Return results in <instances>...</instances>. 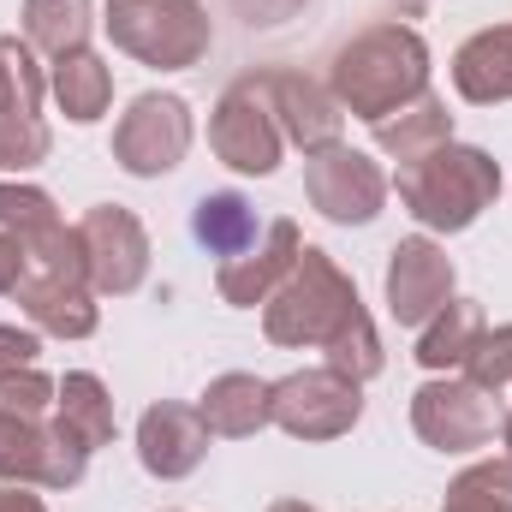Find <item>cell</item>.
I'll list each match as a JSON object with an SVG mask.
<instances>
[{
	"label": "cell",
	"instance_id": "7a4b0ae2",
	"mask_svg": "<svg viewBox=\"0 0 512 512\" xmlns=\"http://www.w3.org/2000/svg\"><path fill=\"white\" fill-rule=\"evenodd\" d=\"M429 72H435V66H429V42H423L411 24L382 18V24H364L352 42L334 48V60H328V90H334V102H340L352 120L382 126L399 108H411V102L429 96Z\"/></svg>",
	"mask_w": 512,
	"mask_h": 512
},
{
	"label": "cell",
	"instance_id": "83f0119b",
	"mask_svg": "<svg viewBox=\"0 0 512 512\" xmlns=\"http://www.w3.org/2000/svg\"><path fill=\"white\" fill-rule=\"evenodd\" d=\"M459 370H465V382H477L483 393H507V387H512V322L483 328Z\"/></svg>",
	"mask_w": 512,
	"mask_h": 512
},
{
	"label": "cell",
	"instance_id": "30bf717a",
	"mask_svg": "<svg viewBox=\"0 0 512 512\" xmlns=\"http://www.w3.org/2000/svg\"><path fill=\"white\" fill-rule=\"evenodd\" d=\"M78 245L90 262V286L96 298H131L149 280V233L126 203H96L78 221Z\"/></svg>",
	"mask_w": 512,
	"mask_h": 512
},
{
	"label": "cell",
	"instance_id": "f1b7e54d",
	"mask_svg": "<svg viewBox=\"0 0 512 512\" xmlns=\"http://www.w3.org/2000/svg\"><path fill=\"white\" fill-rule=\"evenodd\" d=\"M48 149H54V131L48 120H0V173H30V167H42L48 161Z\"/></svg>",
	"mask_w": 512,
	"mask_h": 512
},
{
	"label": "cell",
	"instance_id": "9a60e30c",
	"mask_svg": "<svg viewBox=\"0 0 512 512\" xmlns=\"http://www.w3.org/2000/svg\"><path fill=\"white\" fill-rule=\"evenodd\" d=\"M262 72H268V102H274V120L286 131V143H298L304 155L346 143V108L334 102L328 84H316L292 66H262Z\"/></svg>",
	"mask_w": 512,
	"mask_h": 512
},
{
	"label": "cell",
	"instance_id": "9c48e42d",
	"mask_svg": "<svg viewBox=\"0 0 512 512\" xmlns=\"http://www.w3.org/2000/svg\"><path fill=\"white\" fill-rule=\"evenodd\" d=\"M197 137V120H191V102L173 96V90H143L120 114L114 126V161L126 167L131 179H161L185 161Z\"/></svg>",
	"mask_w": 512,
	"mask_h": 512
},
{
	"label": "cell",
	"instance_id": "f546056e",
	"mask_svg": "<svg viewBox=\"0 0 512 512\" xmlns=\"http://www.w3.org/2000/svg\"><path fill=\"white\" fill-rule=\"evenodd\" d=\"M0 411L6 417H24V423H42L54 417V382L30 364V370H6L0 376Z\"/></svg>",
	"mask_w": 512,
	"mask_h": 512
},
{
	"label": "cell",
	"instance_id": "2e32d148",
	"mask_svg": "<svg viewBox=\"0 0 512 512\" xmlns=\"http://www.w3.org/2000/svg\"><path fill=\"white\" fill-rule=\"evenodd\" d=\"M197 411H203L209 435H221V441H251L262 429H274V382H262L251 370H227V376H215V382L203 387Z\"/></svg>",
	"mask_w": 512,
	"mask_h": 512
},
{
	"label": "cell",
	"instance_id": "603a6c76",
	"mask_svg": "<svg viewBox=\"0 0 512 512\" xmlns=\"http://www.w3.org/2000/svg\"><path fill=\"white\" fill-rule=\"evenodd\" d=\"M191 233H197V245L209 256H239L256 245V209L251 197H239V191H209V197H197V209H191Z\"/></svg>",
	"mask_w": 512,
	"mask_h": 512
},
{
	"label": "cell",
	"instance_id": "e575fe53",
	"mask_svg": "<svg viewBox=\"0 0 512 512\" xmlns=\"http://www.w3.org/2000/svg\"><path fill=\"white\" fill-rule=\"evenodd\" d=\"M501 447H507V459H512V411H501Z\"/></svg>",
	"mask_w": 512,
	"mask_h": 512
},
{
	"label": "cell",
	"instance_id": "4316f807",
	"mask_svg": "<svg viewBox=\"0 0 512 512\" xmlns=\"http://www.w3.org/2000/svg\"><path fill=\"white\" fill-rule=\"evenodd\" d=\"M60 209L42 185H24V179H0V233H12L18 245H36L48 233H60Z\"/></svg>",
	"mask_w": 512,
	"mask_h": 512
},
{
	"label": "cell",
	"instance_id": "5b68a950",
	"mask_svg": "<svg viewBox=\"0 0 512 512\" xmlns=\"http://www.w3.org/2000/svg\"><path fill=\"white\" fill-rule=\"evenodd\" d=\"M209 149L245 179H268L280 167L286 131H280L274 102H268V72H245L221 90V102L209 114Z\"/></svg>",
	"mask_w": 512,
	"mask_h": 512
},
{
	"label": "cell",
	"instance_id": "ba28073f",
	"mask_svg": "<svg viewBox=\"0 0 512 512\" xmlns=\"http://www.w3.org/2000/svg\"><path fill=\"white\" fill-rule=\"evenodd\" d=\"M411 429L435 453H477L495 441L501 405H495V393H483L465 376H429L411 393Z\"/></svg>",
	"mask_w": 512,
	"mask_h": 512
},
{
	"label": "cell",
	"instance_id": "5bb4252c",
	"mask_svg": "<svg viewBox=\"0 0 512 512\" xmlns=\"http://www.w3.org/2000/svg\"><path fill=\"white\" fill-rule=\"evenodd\" d=\"M298 251H304L298 221H286V215H280V221H268L251 251L221 256V268H215V292H221V304H233V310H256V304H268V298H274V286L292 274Z\"/></svg>",
	"mask_w": 512,
	"mask_h": 512
},
{
	"label": "cell",
	"instance_id": "836d02e7",
	"mask_svg": "<svg viewBox=\"0 0 512 512\" xmlns=\"http://www.w3.org/2000/svg\"><path fill=\"white\" fill-rule=\"evenodd\" d=\"M268 512H316L310 501H298V495H280V501H268Z\"/></svg>",
	"mask_w": 512,
	"mask_h": 512
},
{
	"label": "cell",
	"instance_id": "8992f818",
	"mask_svg": "<svg viewBox=\"0 0 512 512\" xmlns=\"http://www.w3.org/2000/svg\"><path fill=\"white\" fill-rule=\"evenodd\" d=\"M387 191H393V179L382 173V161L352 143L304 155V197L334 227H370L387 209Z\"/></svg>",
	"mask_w": 512,
	"mask_h": 512
},
{
	"label": "cell",
	"instance_id": "44dd1931",
	"mask_svg": "<svg viewBox=\"0 0 512 512\" xmlns=\"http://www.w3.org/2000/svg\"><path fill=\"white\" fill-rule=\"evenodd\" d=\"M489 322H483V304L477 298H447L423 328H417V364L429 370V376H453L459 364H465V352L477 346V334H483Z\"/></svg>",
	"mask_w": 512,
	"mask_h": 512
},
{
	"label": "cell",
	"instance_id": "277c9868",
	"mask_svg": "<svg viewBox=\"0 0 512 512\" xmlns=\"http://www.w3.org/2000/svg\"><path fill=\"white\" fill-rule=\"evenodd\" d=\"M102 30L126 60L149 72H191L215 48V24L203 0H108Z\"/></svg>",
	"mask_w": 512,
	"mask_h": 512
},
{
	"label": "cell",
	"instance_id": "ac0fdd59",
	"mask_svg": "<svg viewBox=\"0 0 512 512\" xmlns=\"http://www.w3.org/2000/svg\"><path fill=\"white\" fill-rule=\"evenodd\" d=\"M54 423H60V435H66V441H78L84 453L108 447V441L120 435L108 382H102L96 370H66V376L54 382Z\"/></svg>",
	"mask_w": 512,
	"mask_h": 512
},
{
	"label": "cell",
	"instance_id": "8fae6325",
	"mask_svg": "<svg viewBox=\"0 0 512 512\" xmlns=\"http://www.w3.org/2000/svg\"><path fill=\"white\" fill-rule=\"evenodd\" d=\"M90 471V453L60 435L54 417L24 423L0 411V483H30V489H78Z\"/></svg>",
	"mask_w": 512,
	"mask_h": 512
},
{
	"label": "cell",
	"instance_id": "3957f363",
	"mask_svg": "<svg viewBox=\"0 0 512 512\" xmlns=\"http://www.w3.org/2000/svg\"><path fill=\"white\" fill-rule=\"evenodd\" d=\"M393 191L423 233H465L483 221V209H495L501 161L477 143H441L417 161H399Z\"/></svg>",
	"mask_w": 512,
	"mask_h": 512
},
{
	"label": "cell",
	"instance_id": "e0dca14e",
	"mask_svg": "<svg viewBox=\"0 0 512 512\" xmlns=\"http://www.w3.org/2000/svg\"><path fill=\"white\" fill-rule=\"evenodd\" d=\"M453 90L471 108H501L512 102V24H489L459 42L453 54Z\"/></svg>",
	"mask_w": 512,
	"mask_h": 512
},
{
	"label": "cell",
	"instance_id": "1f68e13d",
	"mask_svg": "<svg viewBox=\"0 0 512 512\" xmlns=\"http://www.w3.org/2000/svg\"><path fill=\"white\" fill-rule=\"evenodd\" d=\"M18 280H24V245L12 233H0V298H12Z\"/></svg>",
	"mask_w": 512,
	"mask_h": 512
},
{
	"label": "cell",
	"instance_id": "7c38bea8",
	"mask_svg": "<svg viewBox=\"0 0 512 512\" xmlns=\"http://www.w3.org/2000/svg\"><path fill=\"white\" fill-rule=\"evenodd\" d=\"M382 292H387V316L399 328H423L447 298H453V256L447 245H435V233H411L387 251V274H382Z\"/></svg>",
	"mask_w": 512,
	"mask_h": 512
},
{
	"label": "cell",
	"instance_id": "ffe728a7",
	"mask_svg": "<svg viewBox=\"0 0 512 512\" xmlns=\"http://www.w3.org/2000/svg\"><path fill=\"white\" fill-rule=\"evenodd\" d=\"M18 310L30 316L36 334H54V340H90L102 328V304L90 286H42V280H18Z\"/></svg>",
	"mask_w": 512,
	"mask_h": 512
},
{
	"label": "cell",
	"instance_id": "d6a6232c",
	"mask_svg": "<svg viewBox=\"0 0 512 512\" xmlns=\"http://www.w3.org/2000/svg\"><path fill=\"white\" fill-rule=\"evenodd\" d=\"M0 512H48V501L30 483H0Z\"/></svg>",
	"mask_w": 512,
	"mask_h": 512
},
{
	"label": "cell",
	"instance_id": "d4e9b609",
	"mask_svg": "<svg viewBox=\"0 0 512 512\" xmlns=\"http://www.w3.org/2000/svg\"><path fill=\"white\" fill-rule=\"evenodd\" d=\"M376 143H382V155H393V161H417V155L453 143V114H447L441 96H423V102L399 108L393 120H382L376 126Z\"/></svg>",
	"mask_w": 512,
	"mask_h": 512
},
{
	"label": "cell",
	"instance_id": "4dcf8cb0",
	"mask_svg": "<svg viewBox=\"0 0 512 512\" xmlns=\"http://www.w3.org/2000/svg\"><path fill=\"white\" fill-rule=\"evenodd\" d=\"M36 352H42V334H36V328L0 322V376H6V370H30Z\"/></svg>",
	"mask_w": 512,
	"mask_h": 512
},
{
	"label": "cell",
	"instance_id": "4fadbf2b",
	"mask_svg": "<svg viewBox=\"0 0 512 512\" xmlns=\"http://www.w3.org/2000/svg\"><path fill=\"white\" fill-rule=\"evenodd\" d=\"M209 423L197 405H179V399H155L143 417H137V465L155 477V483H179L191 477L203 459H209Z\"/></svg>",
	"mask_w": 512,
	"mask_h": 512
},
{
	"label": "cell",
	"instance_id": "7402d4cb",
	"mask_svg": "<svg viewBox=\"0 0 512 512\" xmlns=\"http://www.w3.org/2000/svg\"><path fill=\"white\" fill-rule=\"evenodd\" d=\"M24 42L48 60L72 54V48H90V24H96V6L90 0H24Z\"/></svg>",
	"mask_w": 512,
	"mask_h": 512
},
{
	"label": "cell",
	"instance_id": "484cf974",
	"mask_svg": "<svg viewBox=\"0 0 512 512\" xmlns=\"http://www.w3.org/2000/svg\"><path fill=\"white\" fill-rule=\"evenodd\" d=\"M441 512H512V459H477L447 483Z\"/></svg>",
	"mask_w": 512,
	"mask_h": 512
},
{
	"label": "cell",
	"instance_id": "6da1fadb",
	"mask_svg": "<svg viewBox=\"0 0 512 512\" xmlns=\"http://www.w3.org/2000/svg\"><path fill=\"white\" fill-rule=\"evenodd\" d=\"M262 334L280 352H322L328 370L352 382H376L387 370L382 334L358 298V280L322 245H304L292 274L274 286V298L262 304Z\"/></svg>",
	"mask_w": 512,
	"mask_h": 512
},
{
	"label": "cell",
	"instance_id": "cb8c5ba5",
	"mask_svg": "<svg viewBox=\"0 0 512 512\" xmlns=\"http://www.w3.org/2000/svg\"><path fill=\"white\" fill-rule=\"evenodd\" d=\"M48 66L24 36H0V120H42Z\"/></svg>",
	"mask_w": 512,
	"mask_h": 512
},
{
	"label": "cell",
	"instance_id": "52a82bcc",
	"mask_svg": "<svg viewBox=\"0 0 512 512\" xmlns=\"http://www.w3.org/2000/svg\"><path fill=\"white\" fill-rule=\"evenodd\" d=\"M364 417V382L316 364L274 382V429L292 441H340Z\"/></svg>",
	"mask_w": 512,
	"mask_h": 512
},
{
	"label": "cell",
	"instance_id": "d6986e66",
	"mask_svg": "<svg viewBox=\"0 0 512 512\" xmlns=\"http://www.w3.org/2000/svg\"><path fill=\"white\" fill-rule=\"evenodd\" d=\"M48 96L60 102V114L72 126H96L114 108V66L96 48H72V54L48 60Z\"/></svg>",
	"mask_w": 512,
	"mask_h": 512
}]
</instances>
